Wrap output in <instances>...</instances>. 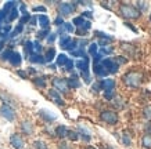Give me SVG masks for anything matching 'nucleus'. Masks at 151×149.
<instances>
[{"label": "nucleus", "mask_w": 151, "mask_h": 149, "mask_svg": "<svg viewBox=\"0 0 151 149\" xmlns=\"http://www.w3.org/2000/svg\"><path fill=\"white\" fill-rule=\"evenodd\" d=\"M36 21H37V18H35V17L31 18V25H36Z\"/></svg>", "instance_id": "47"}, {"label": "nucleus", "mask_w": 151, "mask_h": 149, "mask_svg": "<svg viewBox=\"0 0 151 149\" xmlns=\"http://www.w3.org/2000/svg\"><path fill=\"white\" fill-rule=\"evenodd\" d=\"M64 66H65V69H67V71H72V69H73V62H72V59H68Z\"/></svg>", "instance_id": "34"}, {"label": "nucleus", "mask_w": 151, "mask_h": 149, "mask_svg": "<svg viewBox=\"0 0 151 149\" xmlns=\"http://www.w3.org/2000/svg\"><path fill=\"white\" fill-rule=\"evenodd\" d=\"M71 54H72V57H83V58H86L85 51H83L82 48L81 50H73V51H71Z\"/></svg>", "instance_id": "26"}, {"label": "nucleus", "mask_w": 151, "mask_h": 149, "mask_svg": "<svg viewBox=\"0 0 151 149\" xmlns=\"http://www.w3.org/2000/svg\"><path fill=\"white\" fill-rule=\"evenodd\" d=\"M67 83H68V87H72V88H78V87H81V81H79V79H78L76 75H72V76L67 80Z\"/></svg>", "instance_id": "14"}, {"label": "nucleus", "mask_w": 151, "mask_h": 149, "mask_svg": "<svg viewBox=\"0 0 151 149\" xmlns=\"http://www.w3.org/2000/svg\"><path fill=\"white\" fill-rule=\"evenodd\" d=\"M96 35L99 37H103V39H105V40H108V41H112V40H114V37H112V36H108L107 33H103V32H96Z\"/></svg>", "instance_id": "28"}, {"label": "nucleus", "mask_w": 151, "mask_h": 149, "mask_svg": "<svg viewBox=\"0 0 151 149\" xmlns=\"http://www.w3.org/2000/svg\"><path fill=\"white\" fill-rule=\"evenodd\" d=\"M67 135H68L71 140H73V141L78 140V134H76L75 131H68V134H67Z\"/></svg>", "instance_id": "37"}, {"label": "nucleus", "mask_w": 151, "mask_h": 149, "mask_svg": "<svg viewBox=\"0 0 151 149\" xmlns=\"http://www.w3.org/2000/svg\"><path fill=\"white\" fill-rule=\"evenodd\" d=\"M67 61H68V57L65 54H60L58 57H57V65H58V66H64L65 63H67Z\"/></svg>", "instance_id": "20"}, {"label": "nucleus", "mask_w": 151, "mask_h": 149, "mask_svg": "<svg viewBox=\"0 0 151 149\" xmlns=\"http://www.w3.org/2000/svg\"><path fill=\"white\" fill-rule=\"evenodd\" d=\"M112 53V48L111 47H103L101 48V51H100V54L103 55V54H111Z\"/></svg>", "instance_id": "36"}, {"label": "nucleus", "mask_w": 151, "mask_h": 149, "mask_svg": "<svg viewBox=\"0 0 151 149\" xmlns=\"http://www.w3.org/2000/svg\"><path fill=\"white\" fill-rule=\"evenodd\" d=\"M22 128H24V131H25V133H28V134H31V133H32V126H31L28 122H24Z\"/></svg>", "instance_id": "30"}, {"label": "nucleus", "mask_w": 151, "mask_h": 149, "mask_svg": "<svg viewBox=\"0 0 151 149\" xmlns=\"http://www.w3.org/2000/svg\"><path fill=\"white\" fill-rule=\"evenodd\" d=\"M79 131L82 133V138H83V140H85V141H90V138H92V137H90V134H89V131H86L83 127H79Z\"/></svg>", "instance_id": "24"}, {"label": "nucleus", "mask_w": 151, "mask_h": 149, "mask_svg": "<svg viewBox=\"0 0 151 149\" xmlns=\"http://www.w3.org/2000/svg\"><path fill=\"white\" fill-rule=\"evenodd\" d=\"M0 115H1L6 120H9V122L14 120V118H15V113H14L13 108L9 106V105H3V106L0 108Z\"/></svg>", "instance_id": "6"}, {"label": "nucleus", "mask_w": 151, "mask_h": 149, "mask_svg": "<svg viewBox=\"0 0 151 149\" xmlns=\"http://www.w3.org/2000/svg\"><path fill=\"white\" fill-rule=\"evenodd\" d=\"M82 17H87V18H92V13H90V11H85V13L82 14Z\"/></svg>", "instance_id": "44"}, {"label": "nucleus", "mask_w": 151, "mask_h": 149, "mask_svg": "<svg viewBox=\"0 0 151 149\" xmlns=\"http://www.w3.org/2000/svg\"><path fill=\"white\" fill-rule=\"evenodd\" d=\"M47 33H49V29H43L42 32H39V33H37V36H39V39H43V37L47 36Z\"/></svg>", "instance_id": "38"}, {"label": "nucleus", "mask_w": 151, "mask_h": 149, "mask_svg": "<svg viewBox=\"0 0 151 149\" xmlns=\"http://www.w3.org/2000/svg\"><path fill=\"white\" fill-rule=\"evenodd\" d=\"M35 148L36 149H47V146L43 144L42 141H36V142H35Z\"/></svg>", "instance_id": "33"}, {"label": "nucleus", "mask_w": 151, "mask_h": 149, "mask_svg": "<svg viewBox=\"0 0 151 149\" xmlns=\"http://www.w3.org/2000/svg\"><path fill=\"white\" fill-rule=\"evenodd\" d=\"M54 24H55V25H61V24H64V21H63V18H61V17H57V18H55V21H54Z\"/></svg>", "instance_id": "43"}, {"label": "nucleus", "mask_w": 151, "mask_h": 149, "mask_svg": "<svg viewBox=\"0 0 151 149\" xmlns=\"http://www.w3.org/2000/svg\"><path fill=\"white\" fill-rule=\"evenodd\" d=\"M29 18H31V17H29V14H25V15H24L22 18H21V21H19V25H24V24H27L28 21H29Z\"/></svg>", "instance_id": "39"}, {"label": "nucleus", "mask_w": 151, "mask_h": 149, "mask_svg": "<svg viewBox=\"0 0 151 149\" xmlns=\"http://www.w3.org/2000/svg\"><path fill=\"white\" fill-rule=\"evenodd\" d=\"M99 84H100L101 90L105 91H114L115 88V80H112V79H103L101 81H99Z\"/></svg>", "instance_id": "8"}, {"label": "nucleus", "mask_w": 151, "mask_h": 149, "mask_svg": "<svg viewBox=\"0 0 151 149\" xmlns=\"http://www.w3.org/2000/svg\"><path fill=\"white\" fill-rule=\"evenodd\" d=\"M55 134H57L60 138H64V137H67V134H68V128L65 126H58L55 128Z\"/></svg>", "instance_id": "18"}, {"label": "nucleus", "mask_w": 151, "mask_h": 149, "mask_svg": "<svg viewBox=\"0 0 151 149\" xmlns=\"http://www.w3.org/2000/svg\"><path fill=\"white\" fill-rule=\"evenodd\" d=\"M124 144H125V145H130V138H129L126 134L124 135Z\"/></svg>", "instance_id": "42"}, {"label": "nucleus", "mask_w": 151, "mask_h": 149, "mask_svg": "<svg viewBox=\"0 0 151 149\" xmlns=\"http://www.w3.org/2000/svg\"><path fill=\"white\" fill-rule=\"evenodd\" d=\"M101 66L107 71V73H116V71H118L119 65L116 62H115L114 59L111 58H107V59H101Z\"/></svg>", "instance_id": "4"}, {"label": "nucleus", "mask_w": 151, "mask_h": 149, "mask_svg": "<svg viewBox=\"0 0 151 149\" xmlns=\"http://www.w3.org/2000/svg\"><path fill=\"white\" fill-rule=\"evenodd\" d=\"M142 79L143 73L137 72V71H130L126 75H124V83L129 87H133V88H137L142 84Z\"/></svg>", "instance_id": "1"}, {"label": "nucleus", "mask_w": 151, "mask_h": 149, "mask_svg": "<svg viewBox=\"0 0 151 149\" xmlns=\"http://www.w3.org/2000/svg\"><path fill=\"white\" fill-rule=\"evenodd\" d=\"M97 48H99V46H97L96 43H92V44H90V47H89V54H90V55H96L97 54Z\"/></svg>", "instance_id": "27"}, {"label": "nucleus", "mask_w": 151, "mask_h": 149, "mask_svg": "<svg viewBox=\"0 0 151 149\" xmlns=\"http://www.w3.org/2000/svg\"><path fill=\"white\" fill-rule=\"evenodd\" d=\"M100 118L103 122L108 123V124H115V123L118 122V116H116V113L114 111H103Z\"/></svg>", "instance_id": "5"}, {"label": "nucleus", "mask_w": 151, "mask_h": 149, "mask_svg": "<svg viewBox=\"0 0 151 149\" xmlns=\"http://www.w3.org/2000/svg\"><path fill=\"white\" fill-rule=\"evenodd\" d=\"M76 66L81 72H89V58H83V59H79L76 62Z\"/></svg>", "instance_id": "12"}, {"label": "nucleus", "mask_w": 151, "mask_h": 149, "mask_svg": "<svg viewBox=\"0 0 151 149\" xmlns=\"http://www.w3.org/2000/svg\"><path fill=\"white\" fill-rule=\"evenodd\" d=\"M35 84L39 87H46V81H45V79H42V77H37V79H35Z\"/></svg>", "instance_id": "32"}, {"label": "nucleus", "mask_w": 151, "mask_h": 149, "mask_svg": "<svg viewBox=\"0 0 151 149\" xmlns=\"http://www.w3.org/2000/svg\"><path fill=\"white\" fill-rule=\"evenodd\" d=\"M64 29L67 32H69V33H72V32L75 31V26H73L72 24H69V22H64Z\"/></svg>", "instance_id": "31"}, {"label": "nucleus", "mask_w": 151, "mask_h": 149, "mask_svg": "<svg viewBox=\"0 0 151 149\" xmlns=\"http://www.w3.org/2000/svg\"><path fill=\"white\" fill-rule=\"evenodd\" d=\"M72 25H76V26L79 28V29H78V33H79V35L85 33L87 29H90V26H92L90 21H85V19H83V17H76V18L73 19V24H72Z\"/></svg>", "instance_id": "3"}, {"label": "nucleus", "mask_w": 151, "mask_h": 149, "mask_svg": "<svg viewBox=\"0 0 151 149\" xmlns=\"http://www.w3.org/2000/svg\"><path fill=\"white\" fill-rule=\"evenodd\" d=\"M75 10V4H71V3H61L60 4V13L63 15H68Z\"/></svg>", "instance_id": "9"}, {"label": "nucleus", "mask_w": 151, "mask_h": 149, "mask_svg": "<svg viewBox=\"0 0 151 149\" xmlns=\"http://www.w3.org/2000/svg\"><path fill=\"white\" fill-rule=\"evenodd\" d=\"M114 95V91H105V98L107 99H111Z\"/></svg>", "instance_id": "41"}, {"label": "nucleus", "mask_w": 151, "mask_h": 149, "mask_svg": "<svg viewBox=\"0 0 151 149\" xmlns=\"http://www.w3.org/2000/svg\"><path fill=\"white\" fill-rule=\"evenodd\" d=\"M119 11H121V14H122V17H125V18L128 19H136L140 17V10H137L136 7H133V6L130 4H122L121 6V9H119Z\"/></svg>", "instance_id": "2"}, {"label": "nucleus", "mask_w": 151, "mask_h": 149, "mask_svg": "<svg viewBox=\"0 0 151 149\" xmlns=\"http://www.w3.org/2000/svg\"><path fill=\"white\" fill-rule=\"evenodd\" d=\"M40 116L45 119L46 122H50V120H55V119H57V116H55L54 113H50L49 111H46V109H42L40 111Z\"/></svg>", "instance_id": "15"}, {"label": "nucleus", "mask_w": 151, "mask_h": 149, "mask_svg": "<svg viewBox=\"0 0 151 149\" xmlns=\"http://www.w3.org/2000/svg\"><path fill=\"white\" fill-rule=\"evenodd\" d=\"M3 46H4V41H3V40H1V41H0V50H1V48H3Z\"/></svg>", "instance_id": "49"}, {"label": "nucleus", "mask_w": 151, "mask_h": 149, "mask_svg": "<svg viewBox=\"0 0 151 149\" xmlns=\"http://www.w3.org/2000/svg\"><path fill=\"white\" fill-rule=\"evenodd\" d=\"M55 39V33H50V36H47V41L49 43H53Z\"/></svg>", "instance_id": "40"}, {"label": "nucleus", "mask_w": 151, "mask_h": 149, "mask_svg": "<svg viewBox=\"0 0 151 149\" xmlns=\"http://www.w3.org/2000/svg\"><path fill=\"white\" fill-rule=\"evenodd\" d=\"M11 50H6V51H3V53H0V59H3V61H9V58H10V55H11Z\"/></svg>", "instance_id": "25"}, {"label": "nucleus", "mask_w": 151, "mask_h": 149, "mask_svg": "<svg viewBox=\"0 0 151 149\" xmlns=\"http://www.w3.org/2000/svg\"><path fill=\"white\" fill-rule=\"evenodd\" d=\"M143 146L144 148H151V135L150 134H146V135L143 137Z\"/></svg>", "instance_id": "23"}, {"label": "nucleus", "mask_w": 151, "mask_h": 149, "mask_svg": "<svg viewBox=\"0 0 151 149\" xmlns=\"http://www.w3.org/2000/svg\"><path fill=\"white\" fill-rule=\"evenodd\" d=\"M144 116H146V119L151 120V106H147V108L144 109Z\"/></svg>", "instance_id": "35"}, {"label": "nucleus", "mask_w": 151, "mask_h": 149, "mask_svg": "<svg viewBox=\"0 0 151 149\" xmlns=\"http://www.w3.org/2000/svg\"><path fill=\"white\" fill-rule=\"evenodd\" d=\"M17 17H18V10H17V7H14V9L7 14V18H9V21H14Z\"/></svg>", "instance_id": "22"}, {"label": "nucleus", "mask_w": 151, "mask_h": 149, "mask_svg": "<svg viewBox=\"0 0 151 149\" xmlns=\"http://www.w3.org/2000/svg\"><path fill=\"white\" fill-rule=\"evenodd\" d=\"M29 59L35 63H43L45 62V58H43L40 54H36V53H33L32 55H29Z\"/></svg>", "instance_id": "19"}, {"label": "nucleus", "mask_w": 151, "mask_h": 149, "mask_svg": "<svg viewBox=\"0 0 151 149\" xmlns=\"http://www.w3.org/2000/svg\"><path fill=\"white\" fill-rule=\"evenodd\" d=\"M9 61H10V63L13 65V66H19L21 65V55L18 54V53H15V51H13L11 53V55H10V58H9Z\"/></svg>", "instance_id": "11"}, {"label": "nucleus", "mask_w": 151, "mask_h": 149, "mask_svg": "<svg viewBox=\"0 0 151 149\" xmlns=\"http://www.w3.org/2000/svg\"><path fill=\"white\" fill-rule=\"evenodd\" d=\"M54 55H55V50L54 48H50L47 51L46 57H45V62H51L54 59Z\"/></svg>", "instance_id": "21"}, {"label": "nucleus", "mask_w": 151, "mask_h": 149, "mask_svg": "<svg viewBox=\"0 0 151 149\" xmlns=\"http://www.w3.org/2000/svg\"><path fill=\"white\" fill-rule=\"evenodd\" d=\"M33 11H46V9H45V7H42V6H39V7H35Z\"/></svg>", "instance_id": "45"}, {"label": "nucleus", "mask_w": 151, "mask_h": 149, "mask_svg": "<svg viewBox=\"0 0 151 149\" xmlns=\"http://www.w3.org/2000/svg\"><path fill=\"white\" fill-rule=\"evenodd\" d=\"M93 71H94V73H96L99 77H105L107 75H108V73H107V71H105V69L101 66V63H97V65H94Z\"/></svg>", "instance_id": "16"}, {"label": "nucleus", "mask_w": 151, "mask_h": 149, "mask_svg": "<svg viewBox=\"0 0 151 149\" xmlns=\"http://www.w3.org/2000/svg\"><path fill=\"white\" fill-rule=\"evenodd\" d=\"M86 149H94V148H92V146H89V148H86Z\"/></svg>", "instance_id": "50"}, {"label": "nucleus", "mask_w": 151, "mask_h": 149, "mask_svg": "<svg viewBox=\"0 0 151 149\" xmlns=\"http://www.w3.org/2000/svg\"><path fill=\"white\" fill-rule=\"evenodd\" d=\"M150 19H151V17H150Z\"/></svg>", "instance_id": "51"}, {"label": "nucleus", "mask_w": 151, "mask_h": 149, "mask_svg": "<svg viewBox=\"0 0 151 149\" xmlns=\"http://www.w3.org/2000/svg\"><path fill=\"white\" fill-rule=\"evenodd\" d=\"M37 21H39V24H40V26L43 28V29H47V28H49L50 19L47 18L46 15H39V17H37Z\"/></svg>", "instance_id": "17"}, {"label": "nucleus", "mask_w": 151, "mask_h": 149, "mask_svg": "<svg viewBox=\"0 0 151 149\" xmlns=\"http://www.w3.org/2000/svg\"><path fill=\"white\" fill-rule=\"evenodd\" d=\"M49 95H50V98L53 99L57 105H64V101H63L61 95L58 94V91H57V90H50V91H49Z\"/></svg>", "instance_id": "13"}, {"label": "nucleus", "mask_w": 151, "mask_h": 149, "mask_svg": "<svg viewBox=\"0 0 151 149\" xmlns=\"http://www.w3.org/2000/svg\"><path fill=\"white\" fill-rule=\"evenodd\" d=\"M60 149H71V148H69V146L65 144V142H63V144L60 145Z\"/></svg>", "instance_id": "46"}, {"label": "nucleus", "mask_w": 151, "mask_h": 149, "mask_svg": "<svg viewBox=\"0 0 151 149\" xmlns=\"http://www.w3.org/2000/svg\"><path fill=\"white\" fill-rule=\"evenodd\" d=\"M18 75H19V76H22V77H25V76H27V75H25V73H24L22 71H19V72H18Z\"/></svg>", "instance_id": "48"}, {"label": "nucleus", "mask_w": 151, "mask_h": 149, "mask_svg": "<svg viewBox=\"0 0 151 149\" xmlns=\"http://www.w3.org/2000/svg\"><path fill=\"white\" fill-rule=\"evenodd\" d=\"M10 141H11V145H13V148H14V149H22V146H24V141H22V138H21L19 135L14 134V135H11Z\"/></svg>", "instance_id": "10"}, {"label": "nucleus", "mask_w": 151, "mask_h": 149, "mask_svg": "<svg viewBox=\"0 0 151 149\" xmlns=\"http://www.w3.org/2000/svg\"><path fill=\"white\" fill-rule=\"evenodd\" d=\"M53 84L54 87H57V90L61 91V93H67L68 91V83L65 79H61V77H55L53 80Z\"/></svg>", "instance_id": "7"}, {"label": "nucleus", "mask_w": 151, "mask_h": 149, "mask_svg": "<svg viewBox=\"0 0 151 149\" xmlns=\"http://www.w3.org/2000/svg\"><path fill=\"white\" fill-rule=\"evenodd\" d=\"M33 46V53L36 51V54H40V51H42V46L39 41H35V43H32Z\"/></svg>", "instance_id": "29"}]
</instances>
